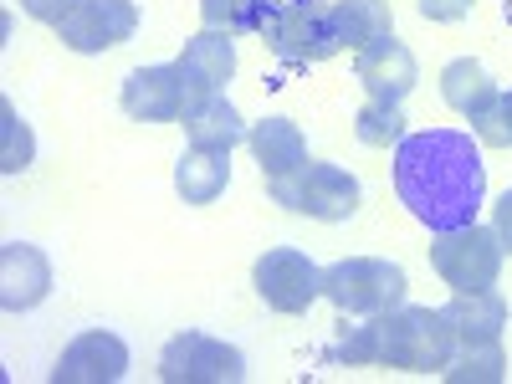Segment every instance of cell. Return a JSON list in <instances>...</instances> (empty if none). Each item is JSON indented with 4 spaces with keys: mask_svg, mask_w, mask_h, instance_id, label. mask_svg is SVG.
<instances>
[{
    "mask_svg": "<svg viewBox=\"0 0 512 384\" xmlns=\"http://www.w3.org/2000/svg\"><path fill=\"white\" fill-rule=\"evenodd\" d=\"M262 36L282 62H323L333 52H344L338 47V31H333L328 0H287V6H272Z\"/></svg>",
    "mask_w": 512,
    "mask_h": 384,
    "instance_id": "cell-6",
    "label": "cell"
},
{
    "mask_svg": "<svg viewBox=\"0 0 512 384\" xmlns=\"http://www.w3.org/2000/svg\"><path fill=\"white\" fill-rule=\"evenodd\" d=\"M354 77L364 82V93L374 103H405L420 82V67H415V52L390 31V36H374L354 57Z\"/></svg>",
    "mask_w": 512,
    "mask_h": 384,
    "instance_id": "cell-11",
    "label": "cell"
},
{
    "mask_svg": "<svg viewBox=\"0 0 512 384\" xmlns=\"http://www.w3.org/2000/svg\"><path fill=\"white\" fill-rule=\"evenodd\" d=\"M159 379L169 384H236L246 379V354L210 333H175L159 354Z\"/></svg>",
    "mask_w": 512,
    "mask_h": 384,
    "instance_id": "cell-7",
    "label": "cell"
},
{
    "mask_svg": "<svg viewBox=\"0 0 512 384\" xmlns=\"http://www.w3.org/2000/svg\"><path fill=\"white\" fill-rule=\"evenodd\" d=\"M354 134L369 144V149H390V144H400L405 139V113H400V103H364L359 108V118H354Z\"/></svg>",
    "mask_w": 512,
    "mask_h": 384,
    "instance_id": "cell-23",
    "label": "cell"
},
{
    "mask_svg": "<svg viewBox=\"0 0 512 384\" xmlns=\"http://www.w3.org/2000/svg\"><path fill=\"white\" fill-rule=\"evenodd\" d=\"M251 282H256V297H262L272 313H287V318L308 313L313 297H323V272L297 246H272L267 256H256Z\"/></svg>",
    "mask_w": 512,
    "mask_h": 384,
    "instance_id": "cell-8",
    "label": "cell"
},
{
    "mask_svg": "<svg viewBox=\"0 0 512 384\" xmlns=\"http://www.w3.org/2000/svg\"><path fill=\"white\" fill-rule=\"evenodd\" d=\"M267 195L297 216H313V221H349L359 210V180L338 164L323 159H303L282 180H267Z\"/></svg>",
    "mask_w": 512,
    "mask_h": 384,
    "instance_id": "cell-4",
    "label": "cell"
},
{
    "mask_svg": "<svg viewBox=\"0 0 512 384\" xmlns=\"http://www.w3.org/2000/svg\"><path fill=\"white\" fill-rule=\"evenodd\" d=\"M395 190L431 231L472 226L487 200V164L461 128H420L395 144Z\"/></svg>",
    "mask_w": 512,
    "mask_h": 384,
    "instance_id": "cell-1",
    "label": "cell"
},
{
    "mask_svg": "<svg viewBox=\"0 0 512 384\" xmlns=\"http://www.w3.org/2000/svg\"><path fill=\"white\" fill-rule=\"evenodd\" d=\"M139 31V6L134 0H77V11L57 26L62 47L93 57V52H113L123 41H134Z\"/></svg>",
    "mask_w": 512,
    "mask_h": 384,
    "instance_id": "cell-9",
    "label": "cell"
},
{
    "mask_svg": "<svg viewBox=\"0 0 512 384\" xmlns=\"http://www.w3.org/2000/svg\"><path fill=\"white\" fill-rule=\"evenodd\" d=\"M31 164V128L16 118L11 103H0V169L6 175H21Z\"/></svg>",
    "mask_w": 512,
    "mask_h": 384,
    "instance_id": "cell-24",
    "label": "cell"
},
{
    "mask_svg": "<svg viewBox=\"0 0 512 384\" xmlns=\"http://www.w3.org/2000/svg\"><path fill=\"white\" fill-rule=\"evenodd\" d=\"M123 113L139 123H175L185 118V77L180 62H159V67H134L123 77Z\"/></svg>",
    "mask_w": 512,
    "mask_h": 384,
    "instance_id": "cell-12",
    "label": "cell"
},
{
    "mask_svg": "<svg viewBox=\"0 0 512 384\" xmlns=\"http://www.w3.org/2000/svg\"><path fill=\"white\" fill-rule=\"evenodd\" d=\"M492 231H497V241H502V251H512V190L492 205Z\"/></svg>",
    "mask_w": 512,
    "mask_h": 384,
    "instance_id": "cell-28",
    "label": "cell"
},
{
    "mask_svg": "<svg viewBox=\"0 0 512 384\" xmlns=\"http://www.w3.org/2000/svg\"><path fill=\"white\" fill-rule=\"evenodd\" d=\"M456 354V328L441 308H390L374 313L359 328H344L333 344L338 364H379V369H405V374H441Z\"/></svg>",
    "mask_w": 512,
    "mask_h": 384,
    "instance_id": "cell-2",
    "label": "cell"
},
{
    "mask_svg": "<svg viewBox=\"0 0 512 384\" xmlns=\"http://www.w3.org/2000/svg\"><path fill=\"white\" fill-rule=\"evenodd\" d=\"M236 72V47H231V31L205 26L185 41L180 52V77H185V113L205 108L210 98L226 93V82Z\"/></svg>",
    "mask_w": 512,
    "mask_h": 384,
    "instance_id": "cell-10",
    "label": "cell"
},
{
    "mask_svg": "<svg viewBox=\"0 0 512 384\" xmlns=\"http://www.w3.org/2000/svg\"><path fill=\"white\" fill-rule=\"evenodd\" d=\"M272 6L277 0H200V16H205V26L241 36V31H262Z\"/></svg>",
    "mask_w": 512,
    "mask_h": 384,
    "instance_id": "cell-22",
    "label": "cell"
},
{
    "mask_svg": "<svg viewBox=\"0 0 512 384\" xmlns=\"http://www.w3.org/2000/svg\"><path fill=\"white\" fill-rule=\"evenodd\" d=\"M472 128H477V139H482L487 149H512V88L497 93V103H492Z\"/></svg>",
    "mask_w": 512,
    "mask_h": 384,
    "instance_id": "cell-25",
    "label": "cell"
},
{
    "mask_svg": "<svg viewBox=\"0 0 512 384\" xmlns=\"http://www.w3.org/2000/svg\"><path fill=\"white\" fill-rule=\"evenodd\" d=\"M52 292V262L47 251L31 241H6L0 246V308L6 313H31L36 303H47Z\"/></svg>",
    "mask_w": 512,
    "mask_h": 384,
    "instance_id": "cell-14",
    "label": "cell"
},
{
    "mask_svg": "<svg viewBox=\"0 0 512 384\" xmlns=\"http://www.w3.org/2000/svg\"><path fill=\"white\" fill-rule=\"evenodd\" d=\"M466 11H472V0H420L425 21H461Z\"/></svg>",
    "mask_w": 512,
    "mask_h": 384,
    "instance_id": "cell-27",
    "label": "cell"
},
{
    "mask_svg": "<svg viewBox=\"0 0 512 384\" xmlns=\"http://www.w3.org/2000/svg\"><path fill=\"white\" fill-rule=\"evenodd\" d=\"M333 11V31H338V47L364 52L374 36H390L395 16H390V0H328Z\"/></svg>",
    "mask_w": 512,
    "mask_h": 384,
    "instance_id": "cell-18",
    "label": "cell"
},
{
    "mask_svg": "<svg viewBox=\"0 0 512 384\" xmlns=\"http://www.w3.org/2000/svg\"><path fill=\"white\" fill-rule=\"evenodd\" d=\"M441 374H446L451 384H497V379L507 374L502 338H497V344H466V349H456Z\"/></svg>",
    "mask_w": 512,
    "mask_h": 384,
    "instance_id": "cell-21",
    "label": "cell"
},
{
    "mask_svg": "<svg viewBox=\"0 0 512 384\" xmlns=\"http://www.w3.org/2000/svg\"><path fill=\"white\" fill-rule=\"evenodd\" d=\"M180 123H185V134H190L195 149H236V144L246 139V123H241V113L226 103V93L210 98V103L195 108V113H185Z\"/></svg>",
    "mask_w": 512,
    "mask_h": 384,
    "instance_id": "cell-20",
    "label": "cell"
},
{
    "mask_svg": "<svg viewBox=\"0 0 512 384\" xmlns=\"http://www.w3.org/2000/svg\"><path fill=\"white\" fill-rule=\"evenodd\" d=\"M246 144H251V154H256V164H262L267 180L292 175V169L308 159V139H303V128H297L292 118H262V123H251L246 128Z\"/></svg>",
    "mask_w": 512,
    "mask_h": 384,
    "instance_id": "cell-16",
    "label": "cell"
},
{
    "mask_svg": "<svg viewBox=\"0 0 512 384\" xmlns=\"http://www.w3.org/2000/svg\"><path fill=\"white\" fill-rule=\"evenodd\" d=\"M502 241L497 231L487 226H451V231H431V267L446 287L456 292H482V287H497V272H502Z\"/></svg>",
    "mask_w": 512,
    "mask_h": 384,
    "instance_id": "cell-5",
    "label": "cell"
},
{
    "mask_svg": "<svg viewBox=\"0 0 512 384\" xmlns=\"http://www.w3.org/2000/svg\"><path fill=\"white\" fill-rule=\"evenodd\" d=\"M21 11L31 21H47V26H62L72 11H77V0H21Z\"/></svg>",
    "mask_w": 512,
    "mask_h": 384,
    "instance_id": "cell-26",
    "label": "cell"
},
{
    "mask_svg": "<svg viewBox=\"0 0 512 384\" xmlns=\"http://www.w3.org/2000/svg\"><path fill=\"white\" fill-rule=\"evenodd\" d=\"M441 313L456 328V349H466V344H497L502 328H507V303H502V292H492V287L456 292Z\"/></svg>",
    "mask_w": 512,
    "mask_h": 384,
    "instance_id": "cell-15",
    "label": "cell"
},
{
    "mask_svg": "<svg viewBox=\"0 0 512 384\" xmlns=\"http://www.w3.org/2000/svg\"><path fill=\"white\" fill-rule=\"evenodd\" d=\"M123 374H128V344L118 333L93 328V333H77L62 349L52 384H118Z\"/></svg>",
    "mask_w": 512,
    "mask_h": 384,
    "instance_id": "cell-13",
    "label": "cell"
},
{
    "mask_svg": "<svg viewBox=\"0 0 512 384\" xmlns=\"http://www.w3.org/2000/svg\"><path fill=\"white\" fill-rule=\"evenodd\" d=\"M405 272L384 256H344V262L323 267V297L338 313H354V318H374V313H390L405 303Z\"/></svg>",
    "mask_w": 512,
    "mask_h": 384,
    "instance_id": "cell-3",
    "label": "cell"
},
{
    "mask_svg": "<svg viewBox=\"0 0 512 384\" xmlns=\"http://www.w3.org/2000/svg\"><path fill=\"white\" fill-rule=\"evenodd\" d=\"M231 185V149H185L175 164V190L185 195V205H210L221 200Z\"/></svg>",
    "mask_w": 512,
    "mask_h": 384,
    "instance_id": "cell-17",
    "label": "cell"
},
{
    "mask_svg": "<svg viewBox=\"0 0 512 384\" xmlns=\"http://www.w3.org/2000/svg\"><path fill=\"white\" fill-rule=\"evenodd\" d=\"M497 93H502V88L487 77V67L472 62V57H456V62L441 72V98H446L461 118H472V123L497 103Z\"/></svg>",
    "mask_w": 512,
    "mask_h": 384,
    "instance_id": "cell-19",
    "label": "cell"
}]
</instances>
